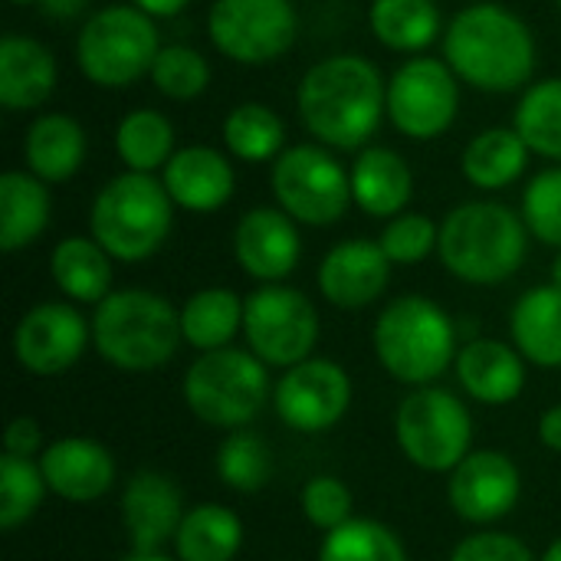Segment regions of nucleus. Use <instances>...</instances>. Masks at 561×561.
Here are the masks:
<instances>
[{
  "label": "nucleus",
  "instance_id": "1",
  "mask_svg": "<svg viewBox=\"0 0 561 561\" xmlns=\"http://www.w3.org/2000/svg\"><path fill=\"white\" fill-rule=\"evenodd\" d=\"M306 131L339 151L365 148L388 112V82L381 69L355 53L329 56L309 66L296 92Z\"/></svg>",
  "mask_w": 561,
  "mask_h": 561
},
{
  "label": "nucleus",
  "instance_id": "2",
  "mask_svg": "<svg viewBox=\"0 0 561 561\" xmlns=\"http://www.w3.org/2000/svg\"><path fill=\"white\" fill-rule=\"evenodd\" d=\"M444 59L480 92H516L536 72V36L513 10L470 3L447 23Z\"/></svg>",
  "mask_w": 561,
  "mask_h": 561
},
{
  "label": "nucleus",
  "instance_id": "3",
  "mask_svg": "<svg viewBox=\"0 0 561 561\" xmlns=\"http://www.w3.org/2000/svg\"><path fill=\"white\" fill-rule=\"evenodd\" d=\"M526 220L496 201H467L440 224V263L463 283L496 286L526 260Z\"/></svg>",
  "mask_w": 561,
  "mask_h": 561
},
{
  "label": "nucleus",
  "instance_id": "4",
  "mask_svg": "<svg viewBox=\"0 0 561 561\" xmlns=\"http://www.w3.org/2000/svg\"><path fill=\"white\" fill-rule=\"evenodd\" d=\"M181 312L158 293H108L92 316V342L122 371H151L174 358L181 345Z\"/></svg>",
  "mask_w": 561,
  "mask_h": 561
},
{
  "label": "nucleus",
  "instance_id": "5",
  "mask_svg": "<svg viewBox=\"0 0 561 561\" xmlns=\"http://www.w3.org/2000/svg\"><path fill=\"white\" fill-rule=\"evenodd\" d=\"M174 224V201L154 174L125 171L112 178L92 201V240L122 263L154 256Z\"/></svg>",
  "mask_w": 561,
  "mask_h": 561
},
{
  "label": "nucleus",
  "instance_id": "6",
  "mask_svg": "<svg viewBox=\"0 0 561 561\" xmlns=\"http://www.w3.org/2000/svg\"><path fill=\"white\" fill-rule=\"evenodd\" d=\"M375 352L391 378L431 385L454 362V322L434 299L401 296L375 322Z\"/></svg>",
  "mask_w": 561,
  "mask_h": 561
},
{
  "label": "nucleus",
  "instance_id": "7",
  "mask_svg": "<svg viewBox=\"0 0 561 561\" xmlns=\"http://www.w3.org/2000/svg\"><path fill=\"white\" fill-rule=\"evenodd\" d=\"M158 53V26L135 3H112L95 10L76 36V62L82 76L102 89H125L151 76Z\"/></svg>",
  "mask_w": 561,
  "mask_h": 561
},
{
  "label": "nucleus",
  "instance_id": "8",
  "mask_svg": "<svg viewBox=\"0 0 561 561\" xmlns=\"http://www.w3.org/2000/svg\"><path fill=\"white\" fill-rule=\"evenodd\" d=\"M266 368L253 352H204L184 378L187 408L210 427H243L266 404Z\"/></svg>",
  "mask_w": 561,
  "mask_h": 561
},
{
  "label": "nucleus",
  "instance_id": "9",
  "mask_svg": "<svg viewBox=\"0 0 561 561\" xmlns=\"http://www.w3.org/2000/svg\"><path fill=\"white\" fill-rule=\"evenodd\" d=\"M276 204L309 227H332L352 204V174L325 145H293L273 161Z\"/></svg>",
  "mask_w": 561,
  "mask_h": 561
},
{
  "label": "nucleus",
  "instance_id": "10",
  "mask_svg": "<svg viewBox=\"0 0 561 561\" xmlns=\"http://www.w3.org/2000/svg\"><path fill=\"white\" fill-rule=\"evenodd\" d=\"M394 434L414 467L427 473H447L457 470L470 454L473 421L457 394L444 388H421L398 408Z\"/></svg>",
  "mask_w": 561,
  "mask_h": 561
},
{
  "label": "nucleus",
  "instance_id": "11",
  "mask_svg": "<svg viewBox=\"0 0 561 561\" xmlns=\"http://www.w3.org/2000/svg\"><path fill=\"white\" fill-rule=\"evenodd\" d=\"M243 335L263 365L293 368L319 342V312L306 293L266 283L243 299Z\"/></svg>",
  "mask_w": 561,
  "mask_h": 561
},
{
  "label": "nucleus",
  "instance_id": "12",
  "mask_svg": "<svg viewBox=\"0 0 561 561\" xmlns=\"http://www.w3.org/2000/svg\"><path fill=\"white\" fill-rule=\"evenodd\" d=\"M214 49L243 66H263L286 56L299 36L293 0H214L207 13Z\"/></svg>",
  "mask_w": 561,
  "mask_h": 561
},
{
  "label": "nucleus",
  "instance_id": "13",
  "mask_svg": "<svg viewBox=\"0 0 561 561\" xmlns=\"http://www.w3.org/2000/svg\"><path fill=\"white\" fill-rule=\"evenodd\" d=\"M460 112L457 72L447 59L411 56L388 82V118L411 141L440 138Z\"/></svg>",
  "mask_w": 561,
  "mask_h": 561
},
{
  "label": "nucleus",
  "instance_id": "14",
  "mask_svg": "<svg viewBox=\"0 0 561 561\" xmlns=\"http://www.w3.org/2000/svg\"><path fill=\"white\" fill-rule=\"evenodd\" d=\"M276 414L299 434H319L342 421L352 404V381L342 365L325 358H306L276 385Z\"/></svg>",
  "mask_w": 561,
  "mask_h": 561
},
{
  "label": "nucleus",
  "instance_id": "15",
  "mask_svg": "<svg viewBox=\"0 0 561 561\" xmlns=\"http://www.w3.org/2000/svg\"><path fill=\"white\" fill-rule=\"evenodd\" d=\"M89 332L92 329L79 309L66 302H43L20 319L13 332V355L30 375H62L82 358Z\"/></svg>",
  "mask_w": 561,
  "mask_h": 561
},
{
  "label": "nucleus",
  "instance_id": "16",
  "mask_svg": "<svg viewBox=\"0 0 561 561\" xmlns=\"http://www.w3.org/2000/svg\"><path fill=\"white\" fill-rule=\"evenodd\" d=\"M519 470L506 454L473 450L450 477V506L467 523H496L519 503Z\"/></svg>",
  "mask_w": 561,
  "mask_h": 561
},
{
  "label": "nucleus",
  "instance_id": "17",
  "mask_svg": "<svg viewBox=\"0 0 561 561\" xmlns=\"http://www.w3.org/2000/svg\"><path fill=\"white\" fill-rule=\"evenodd\" d=\"M233 253L247 276L260 283L286 279L302 256L296 220L283 207H253L233 230Z\"/></svg>",
  "mask_w": 561,
  "mask_h": 561
},
{
  "label": "nucleus",
  "instance_id": "18",
  "mask_svg": "<svg viewBox=\"0 0 561 561\" xmlns=\"http://www.w3.org/2000/svg\"><path fill=\"white\" fill-rule=\"evenodd\" d=\"M184 523V500L171 477L145 470L128 480L122 493V526L128 533L131 552L151 556L168 539L178 536Z\"/></svg>",
  "mask_w": 561,
  "mask_h": 561
},
{
  "label": "nucleus",
  "instance_id": "19",
  "mask_svg": "<svg viewBox=\"0 0 561 561\" xmlns=\"http://www.w3.org/2000/svg\"><path fill=\"white\" fill-rule=\"evenodd\" d=\"M388 276L391 260L381 243L345 240L325 253L319 266V289L339 309H365L388 289Z\"/></svg>",
  "mask_w": 561,
  "mask_h": 561
},
{
  "label": "nucleus",
  "instance_id": "20",
  "mask_svg": "<svg viewBox=\"0 0 561 561\" xmlns=\"http://www.w3.org/2000/svg\"><path fill=\"white\" fill-rule=\"evenodd\" d=\"M164 191L171 194L174 207H184L191 214H214L220 210L237 187L233 164L227 154H220L210 145H187L171 154L164 164Z\"/></svg>",
  "mask_w": 561,
  "mask_h": 561
},
{
  "label": "nucleus",
  "instance_id": "21",
  "mask_svg": "<svg viewBox=\"0 0 561 561\" xmlns=\"http://www.w3.org/2000/svg\"><path fill=\"white\" fill-rule=\"evenodd\" d=\"M39 470L46 486L69 503H95L115 483L112 454L85 437H62L43 450Z\"/></svg>",
  "mask_w": 561,
  "mask_h": 561
},
{
  "label": "nucleus",
  "instance_id": "22",
  "mask_svg": "<svg viewBox=\"0 0 561 561\" xmlns=\"http://www.w3.org/2000/svg\"><path fill=\"white\" fill-rule=\"evenodd\" d=\"M56 59L39 39L20 33L0 39V105L7 112L39 108L56 92Z\"/></svg>",
  "mask_w": 561,
  "mask_h": 561
},
{
  "label": "nucleus",
  "instance_id": "23",
  "mask_svg": "<svg viewBox=\"0 0 561 561\" xmlns=\"http://www.w3.org/2000/svg\"><path fill=\"white\" fill-rule=\"evenodd\" d=\"M85 128L66 112L39 115L23 138L26 171L46 184H66L85 161Z\"/></svg>",
  "mask_w": 561,
  "mask_h": 561
},
{
  "label": "nucleus",
  "instance_id": "24",
  "mask_svg": "<svg viewBox=\"0 0 561 561\" xmlns=\"http://www.w3.org/2000/svg\"><path fill=\"white\" fill-rule=\"evenodd\" d=\"M348 174L352 201L368 217H398L414 194V174L391 148H362Z\"/></svg>",
  "mask_w": 561,
  "mask_h": 561
},
{
  "label": "nucleus",
  "instance_id": "25",
  "mask_svg": "<svg viewBox=\"0 0 561 561\" xmlns=\"http://www.w3.org/2000/svg\"><path fill=\"white\" fill-rule=\"evenodd\" d=\"M457 378L480 404H510L523 394L526 368L523 355L503 342L480 339L457 355Z\"/></svg>",
  "mask_w": 561,
  "mask_h": 561
},
{
  "label": "nucleus",
  "instance_id": "26",
  "mask_svg": "<svg viewBox=\"0 0 561 561\" xmlns=\"http://www.w3.org/2000/svg\"><path fill=\"white\" fill-rule=\"evenodd\" d=\"M49 191L30 171H7L0 178V250L16 253L36 243L49 224Z\"/></svg>",
  "mask_w": 561,
  "mask_h": 561
},
{
  "label": "nucleus",
  "instance_id": "27",
  "mask_svg": "<svg viewBox=\"0 0 561 561\" xmlns=\"http://www.w3.org/2000/svg\"><path fill=\"white\" fill-rule=\"evenodd\" d=\"M513 339L516 352L539 365L561 368V289L559 286H536L529 289L513 309Z\"/></svg>",
  "mask_w": 561,
  "mask_h": 561
},
{
  "label": "nucleus",
  "instance_id": "28",
  "mask_svg": "<svg viewBox=\"0 0 561 561\" xmlns=\"http://www.w3.org/2000/svg\"><path fill=\"white\" fill-rule=\"evenodd\" d=\"M529 164V145L516 128H483L470 138L460 158L463 178L480 191H500L510 187L526 174Z\"/></svg>",
  "mask_w": 561,
  "mask_h": 561
},
{
  "label": "nucleus",
  "instance_id": "29",
  "mask_svg": "<svg viewBox=\"0 0 561 561\" xmlns=\"http://www.w3.org/2000/svg\"><path fill=\"white\" fill-rule=\"evenodd\" d=\"M368 26L381 46L424 56L440 36V7L434 0H371Z\"/></svg>",
  "mask_w": 561,
  "mask_h": 561
},
{
  "label": "nucleus",
  "instance_id": "30",
  "mask_svg": "<svg viewBox=\"0 0 561 561\" xmlns=\"http://www.w3.org/2000/svg\"><path fill=\"white\" fill-rule=\"evenodd\" d=\"M53 283L76 302H102L112 293V256L89 237H66L49 256Z\"/></svg>",
  "mask_w": 561,
  "mask_h": 561
},
{
  "label": "nucleus",
  "instance_id": "31",
  "mask_svg": "<svg viewBox=\"0 0 561 561\" xmlns=\"http://www.w3.org/2000/svg\"><path fill=\"white\" fill-rule=\"evenodd\" d=\"M243 546V523L237 513L217 503H204L184 513V523L174 536L181 561H233Z\"/></svg>",
  "mask_w": 561,
  "mask_h": 561
},
{
  "label": "nucleus",
  "instance_id": "32",
  "mask_svg": "<svg viewBox=\"0 0 561 561\" xmlns=\"http://www.w3.org/2000/svg\"><path fill=\"white\" fill-rule=\"evenodd\" d=\"M237 329H243V299L233 289H224V286L201 289L181 309L184 342L194 345L197 352L227 348Z\"/></svg>",
  "mask_w": 561,
  "mask_h": 561
},
{
  "label": "nucleus",
  "instance_id": "33",
  "mask_svg": "<svg viewBox=\"0 0 561 561\" xmlns=\"http://www.w3.org/2000/svg\"><path fill=\"white\" fill-rule=\"evenodd\" d=\"M115 151L128 171L151 174L174 154V125L158 108H131L115 128Z\"/></svg>",
  "mask_w": 561,
  "mask_h": 561
},
{
  "label": "nucleus",
  "instance_id": "34",
  "mask_svg": "<svg viewBox=\"0 0 561 561\" xmlns=\"http://www.w3.org/2000/svg\"><path fill=\"white\" fill-rule=\"evenodd\" d=\"M227 151L247 164L276 161L286 151V125L283 118L263 102H243L230 108L224 122Z\"/></svg>",
  "mask_w": 561,
  "mask_h": 561
},
{
  "label": "nucleus",
  "instance_id": "35",
  "mask_svg": "<svg viewBox=\"0 0 561 561\" xmlns=\"http://www.w3.org/2000/svg\"><path fill=\"white\" fill-rule=\"evenodd\" d=\"M513 128L533 154L561 164V76L529 85L513 112Z\"/></svg>",
  "mask_w": 561,
  "mask_h": 561
},
{
  "label": "nucleus",
  "instance_id": "36",
  "mask_svg": "<svg viewBox=\"0 0 561 561\" xmlns=\"http://www.w3.org/2000/svg\"><path fill=\"white\" fill-rule=\"evenodd\" d=\"M319 561H408V556L388 526L375 519H348L325 536Z\"/></svg>",
  "mask_w": 561,
  "mask_h": 561
},
{
  "label": "nucleus",
  "instance_id": "37",
  "mask_svg": "<svg viewBox=\"0 0 561 561\" xmlns=\"http://www.w3.org/2000/svg\"><path fill=\"white\" fill-rule=\"evenodd\" d=\"M154 89L174 102H191L197 95H204V89L210 85V62L201 49L184 46V43H168L161 46L151 76Z\"/></svg>",
  "mask_w": 561,
  "mask_h": 561
},
{
  "label": "nucleus",
  "instance_id": "38",
  "mask_svg": "<svg viewBox=\"0 0 561 561\" xmlns=\"http://www.w3.org/2000/svg\"><path fill=\"white\" fill-rule=\"evenodd\" d=\"M43 470L33 467L26 457L3 454L0 457V529H16L23 526L43 503L46 493Z\"/></svg>",
  "mask_w": 561,
  "mask_h": 561
},
{
  "label": "nucleus",
  "instance_id": "39",
  "mask_svg": "<svg viewBox=\"0 0 561 561\" xmlns=\"http://www.w3.org/2000/svg\"><path fill=\"white\" fill-rule=\"evenodd\" d=\"M220 480L237 493H256L273 477V460L266 444L250 431H233L217 454Z\"/></svg>",
  "mask_w": 561,
  "mask_h": 561
},
{
  "label": "nucleus",
  "instance_id": "40",
  "mask_svg": "<svg viewBox=\"0 0 561 561\" xmlns=\"http://www.w3.org/2000/svg\"><path fill=\"white\" fill-rule=\"evenodd\" d=\"M523 220L529 233L549 247H561V164L539 171L523 194Z\"/></svg>",
  "mask_w": 561,
  "mask_h": 561
},
{
  "label": "nucleus",
  "instance_id": "41",
  "mask_svg": "<svg viewBox=\"0 0 561 561\" xmlns=\"http://www.w3.org/2000/svg\"><path fill=\"white\" fill-rule=\"evenodd\" d=\"M381 250L391 263H401V266H414L421 260H427L437 243H440V227L424 217V214H398L385 233H381Z\"/></svg>",
  "mask_w": 561,
  "mask_h": 561
},
{
  "label": "nucleus",
  "instance_id": "42",
  "mask_svg": "<svg viewBox=\"0 0 561 561\" xmlns=\"http://www.w3.org/2000/svg\"><path fill=\"white\" fill-rule=\"evenodd\" d=\"M302 513L316 529H339L352 519V493L335 477H316L302 490Z\"/></svg>",
  "mask_w": 561,
  "mask_h": 561
},
{
  "label": "nucleus",
  "instance_id": "43",
  "mask_svg": "<svg viewBox=\"0 0 561 561\" xmlns=\"http://www.w3.org/2000/svg\"><path fill=\"white\" fill-rule=\"evenodd\" d=\"M450 561H536L533 552L516 539V536H503V533H480L463 539Z\"/></svg>",
  "mask_w": 561,
  "mask_h": 561
},
{
  "label": "nucleus",
  "instance_id": "44",
  "mask_svg": "<svg viewBox=\"0 0 561 561\" xmlns=\"http://www.w3.org/2000/svg\"><path fill=\"white\" fill-rule=\"evenodd\" d=\"M39 447H43V437H39L36 421H30V417L10 421V427H7V434H3V454L26 457V460H30Z\"/></svg>",
  "mask_w": 561,
  "mask_h": 561
},
{
  "label": "nucleus",
  "instance_id": "45",
  "mask_svg": "<svg viewBox=\"0 0 561 561\" xmlns=\"http://www.w3.org/2000/svg\"><path fill=\"white\" fill-rule=\"evenodd\" d=\"M36 7H39L43 16H49V20H76V16L89 7V0H39Z\"/></svg>",
  "mask_w": 561,
  "mask_h": 561
},
{
  "label": "nucleus",
  "instance_id": "46",
  "mask_svg": "<svg viewBox=\"0 0 561 561\" xmlns=\"http://www.w3.org/2000/svg\"><path fill=\"white\" fill-rule=\"evenodd\" d=\"M539 437L549 450H559L561 454V404L549 408L539 421Z\"/></svg>",
  "mask_w": 561,
  "mask_h": 561
},
{
  "label": "nucleus",
  "instance_id": "47",
  "mask_svg": "<svg viewBox=\"0 0 561 561\" xmlns=\"http://www.w3.org/2000/svg\"><path fill=\"white\" fill-rule=\"evenodd\" d=\"M131 3L154 20V16H178L191 0H131Z\"/></svg>",
  "mask_w": 561,
  "mask_h": 561
},
{
  "label": "nucleus",
  "instance_id": "48",
  "mask_svg": "<svg viewBox=\"0 0 561 561\" xmlns=\"http://www.w3.org/2000/svg\"><path fill=\"white\" fill-rule=\"evenodd\" d=\"M122 561H171V559H164L161 552H151V556H141V552H131V556H125Z\"/></svg>",
  "mask_w": 561,
  "mask_h": 561
},
{
  "label": "nucleus",
  "instance_id": "49",
  "mask_svg": "<svg viewBox=\"0 0 561 561\" xmlns=\"http://www.w3.org/2000/svg\"><path fill=\"white\" fill-rule=\"evenodd\" d=\"M539 561H561V539H556V542L546 549V556H542Z\"/></svg>",
  "mask_w": 561,
  "mask_h": 561
},
{
  "label": "nucleus",
  "instance_id": "50",
  "mask_svg": "<svg viewBox=\"0 0 561 561\" xmlns=\"http://www.w3.org/2000/svg\"><path fill=\"white\" fill-rule=\"evenodd\" d=\"M552 286H559L561 289V253L556 256V263H552Z\"/></svg>",
  "mask_w": 561,
  "mask_h": 561
},
{
  "label": "nucleus",
  "instance_id": "51",
  "mask_svg": "<svg viewBox=\"0 0 561 561\" xmlns=\"http://www.w3.org/2000/svg\"><path fill=\"white\" fill-rule=\"evenodd\" d=\"M10 3H16V7H36L39 0H10Z\"/></svg>",
  "mask_w": 561,
  "mask_h": 561
},
{
  "label": "nucleus",
  "instance_id": "52",
  "mask_svg": "<svg viewBox=\"0 0 561 561\" xmlns=\"http://www.w3.org/2000/svg\"><path fill=\"white\" fill-rule=\"evenodd\" d=\"M556 3H559V10H561V0H556Z\"/></svg>",
  "mask_w": 561,
  "mask_h": 561
}]
</instances>
